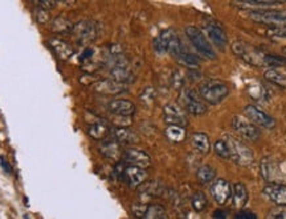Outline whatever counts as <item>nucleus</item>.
Returning a JSON list of instances; mask_svg holds the SVG:
<instances>
[{
  "label": "nucleus",
  "mask_w": 286,
  "mask_h": 219,
  "mask_svg": "<svg viewBox=\"0 0 286 219\" xmlns=\"http://www.w3.org/2000/svg\"><path fill=\"white\" fill-rule=\"evenodd\" d=\"M232 51L233 53L237 54L238 57L242 58L247 64L252 65V66H267V58L269 53L253 48L248 42L240 41V40L235 41L232 44Z\"/></svg>",
  "instance_id": "1"
},
{
  "label": "nucleus",
  "mask_w": 286,
  "mask_h": 219,
  "mask_svg": "<svg viewBox=\"0 0 286 219\" xmlns=\"http://www.w3.org/2000/svg\"><path fill=\"white\" fill-rule=\"evenodd\" d=\"M228 86L220 81H210L203 83L199 89V95L203 101L208 102L211 105H217L228 96Z\"/></svg>",
  "instance_id": "2"
},
{
  "label": "nucleus",
  "mask_w": 286,
  "mask_h": 219,
  "mask_svg": "<svg viewBox=\"0 0 286 219\" xmlns=\"http://www.w3.org/2000/svg\"><path fill=\"white\" fill-rule=\"evenodd\" d=\"M186 35H187L191 44L194 45V48L196 49L201 56H204L206 58H210V60H213V58L216 57V53L213 51L212 45L210 44L208 38L206 37V35L201 32L200 29L196 28V27L188 26L186 27Z\"/></svg>",
  "instance_id": "3"
},
{
  "label": "nucleus",
  "mask_w": 286,
  "mask_h": 219,
  "mask_svg": "<svg viewBox=\"0 0 286 219\" xmlns=\"http://www.w3.org/2000/svg\"><path fill=\"white\" fill-rule=\"evenodd\" d=\"M227 143L229 145V153H231V160L241 166H249L253 162L254 156L253 152L249 150L248 147L242 144L240 140H236L231 136H226Z\"/></svg>",
  "instance_id": "4"
},
{
  "label": "nucleus",
  "mask_w": 286,
  "mask_h": 219,
  "mask_svg": "<svg viewBox=\"0 0 286 219\" xmlns=\"http://www.w3.org/2000/svg\"><path fill=\"white\" fill-rule=\"evenodd\" d=\"M253 21L264 24V26L277 27V28H286V10L283 11H252L249 13Z\"/></svg>",
  "instance_id": "5"
},
{
  "label": "nucleus",
  "mask_w": 286,
  "mask_h": 219,
  "mask_svg": "<svg viewBox=\"0 0 286 219\" xmlns=\"http://www.w3.org/2000/svg\"><path fill=\"white\" fill-rule=\"evenodd\" d=\"M97 33L98 31H97L95 22L89 21V20L74 24L73 31H72V35H74V38L79 45H88L94 41L97 38Z\"/></svg>",
  "instance_id": "6"
},
{
  "label": "nucleus",
  "mask_w": 286,
  "mask_h": 219,
  "mask_svg": "<svg viewBox=\"0 0 286 219\" xmlns=\"http://www.w3.org/2000/svg\"><path fill=\"white\" fill-rule=\"evenodd\" d=\"M181 102L183 107L192 115H203L207 111V106L200 99V95H197L194 90H183L181 92Z\"/></svg>",
  "instance_id": "7"
},
{
  "label": "nucleus",
  "mask_w": 286,
  "mask_h": 219,
  "mask_svg": "<svg viewBox=\"0 0 286 219\" xmlns=\"http://www.w3.org/2000/svg\"><path fill=\"white\" fill-rule=\"evenodd\" d=\"M244 115L248 118V120L251 123H253L254 126H260L262 128L267 130H272L276 126V121L272 116H269L268 114H265L264 111H261L260 108H257L256 106H247L244 108Z\"/></svg>",
  "instance_id": "8"
},
{
  "label": "nucleus",
  "mask_w": 286,
  "mask_h": 219,
  "mask_svg": "<svg viewBox=\"0 0 286 219\" xmlns=\"http://www.w3.org/2000/svg\"><path fill=\"white\" fill-rule=\"evenodd\" d=\"M232 127L236 134H238L245 140L254 141L260 137V131L257 130V127L247 119L241 118V116H235L232 119Z\"/></svg>",
  "instance_id": "9"
},
{
  "label": "nucleus",
  "mask_w": 286,
  "mask_h": 219,
  "mask_svg": "<svg viewBox=\"0 0 286 219\" xmlns=\"http://www.w3.org/2000/svg\"><path fill=\"white\" fill-rule=\"evenodd\" d=\"M122 160L125 164L130 166H138V168L146 169L151 165V159L146 152L137 148H129L122 153Z\"/></svg>",
  "instance_id": "10"
},
{
  "label": "nucleus",
  "mask_w": 286,
  "mask_h": 219,
  "mask_svg": "<svg viewBox=\"0 0 286 219\" xmlns=\"http://www.w3.org/2000/svg\"><path fill=\"white\" fill-rule=\"evenodd\" d=\"M122 181L130 187H139L143 182L146 181L147 172L146 169L138 168V166H125L119 177Z\"/></svg>",
  "instance_id": "11"
},
{
  "label": "nucleus",
  "mask_w": 286,
  "mask_h": 219,
  "mask_svg": "<svg viewBox=\"0 0 286 219\" xmlns=\"http://www.w3.org/2000/svg\"><path fill=\"white\" fill-rule=\"evenodd\" d=\"M163 114H165L166 123H169V126H180V127L187 126V116H186L185 110L180 106L169 103L163 108Z\"/></svg>",
  "instance_id": "12"
},
{
  "label": "nucleus",
  "mask_w": 286,
  "mask_h": 219,
  "mask_svg": "<svg viewBox=\"0 0 286 219\" xmlns=\"http://www.w3.org/2000/svg\"><path fill=\"white\" fill-rule=\"evenodd\" d=\"M207 29V35H208V38L213 44L216 45L217 48L224 49L227 46V42H228V37H227V33L224 31L221 26L219 22L216 21H211L208 22L206 26Z\"/></svg>",
  "instance_id": "13"
},
{
  "label": "nucleus",
  "mask_w": 286,
  "mask_h": 219,
  "mask_svg": "<svg viewBox=\"0 0 286 219\" xmlns=\"http://www.w3.org/2000/svg\"><path fill=\"white\" fill-rule=\"evenodd\" d=\"M108 110L114 114L115 116H124V118H130L131 115L135 112V106L133 102L126 101V99H113L108 103Z\"/></svg>",
  "instance_id": "14"
},
{
  "label": "nucleus",
  "mask_w": 286,
  "mask_h": 219,
  "mask_svg": "<svg viewBox=\"0 0 286 219\" xmlns=\"http://www.w3.org/2000/svg\"><path fill=\"white\" fill-rule=\"evenodd\" d=\"M211 194H212L213 200L216 201L219 205H224L227 201L229 200L231 197V185L227 180H222V178H219L216 181L213 182L212 186H211Z\"/></svg>",
  "instance_id": "15"
},
{
  "label": "nucleus",
  "mask_w": 286,
  "mask_h": 219,
  "mask_svg": "<svg viewBox=\"0 0 286 219\" xmlns=\"http://www.w3.org/2000/svg\"><path fill=\"white\" fill-rule=\"evenodd\" d=\"M264 194L277 206H286V185L270 184L264 187Z\"/></svg>",
  "instance_id": "16"
},
{
  "label": "nucleus",
  "mask_w": 286,
  "mask_h": 219,
  "mask_svg": "<svg viewBox=\"0 0 286 219\" xmlns=\"http://www.w3.org/2000/svg\"><path fill=\"white\" fill-rule=\"evenodd\" d=\"M95 91L102 92V94H109V95H115V94H121V92L126 91V87L122 83H118L113 80H105L95 82L93 85Z\"/></svg>",
  "instance_id": "17"
},
{
  "label": "nucleus",
  "mask_w": 286,
  "mask_h": 219,
  "mask_svg": "<svg viewBox=\"0 0 286 219\" xmlns=\"http://www.w3.org/2000/svg\"><path fill=\"white\" fill-rule=\"evenodd\" d=\"M110 135L115 143L118 144H134L138 141V136L135 132L127 127H117L110 131Z\"/></svg>",
  "instance_id": "18"
},
{
  "label": "nucleus",
  "mask_w": 286,
  "mask_h": 219,
  "mask_svg": "<svg viewBox=\"0 0 286 219\" xmlns=\"http://www.w3.org/2000/svg\"><path fill=\"white\" fill-rule=\"evenodd\" d=\"M49 45H51V48L53 49L54 53L57 54L60 60H69L74 53L72 45L61 40V38H52L51 41H49Z\"/></svg>",
  "instance_id": "19"
},
{
  "label": "nucleus",
  "mask_w": 286,
  "mask_h": 219,
  "mask_svg": "<svg viewBox=\"0 0 286 219\" xmlns=\"http://www.w3.org/2000/svg\"><path fill=\"white\" fill-rule=\"evenodd\" d=\"M191 145L196 152L201 155H207L211 150V141L210 137L207 136L203 132H196L191 136Z\"/></svg>",
  "instance_id": "20"
},
{
  "label": "nucleus",
  "mask_w": 286,
  "mask_h": 219,
  "mask_svg": "<svg viewBox=\"0 0 286 219\" xmlns=\"http://www.w3.org/2000/svg\"><path fill=\"white\" fill-rule=\"evenodd\" d=\"M248 201V190L241 182H236L232 187V205L236 209H241Z\"/></svg>",
  "instance_id": "21"
},
{
  "label": "nucleus",
  "mask_w": 286,
  "mask_h": 219,
  "mask_svg": "<svg viewBox=\"0 0 286 219\" xmlns=\"http://www.w3.org/2000/svg\"><path fill=\"white\" fill-rule=\"evenodd\" d=\"M99 152L110 160H118L119 157H122L119 144L115 143L114 140H106V141H104L99 145Z\"/></svg>",
  "instance_id": "22"
},
{
  "label": "nucleus",
  "mask_w": 286,
  "mask_h": 219,
  "mask_svg": "<svg viewBox=\"0 0 286 219\" xmlns=\"http://www.w3.org/2000/svg\"><path fill=\"white\" fill-rule=\"evenodd\" d=\"M174 33L175 32L172 29H166V31H163V32L154 40V49H155L159 54L167 53V52H169V45Z\"/></svg>",
  "instance_id": "23"
},
{
  "label": "nucleus",
  "mask_w": 286,
  "mask_h": 219,
  "mask_svg": "<svg viewBox=\"0 0 286 219\" xmlns=\"http://www.w3.org/2000/svg\"><path fill=\"white\" fill-rule=\"evenodd\" d=\"M166 136L172 143H181L186 139V130L180 126H169L166 128Z\"/></svg>",
  "instance_id": "24"
},
{
  "label": "nucleus",
  "mask_w": 286,
  "mask_h": 219,
  "mask_svg": "<svg viewBox=\"0 0 286 219\" xmlns=\"http://www.w3.org/2000/svg\"><path fill=\"white\" fill-rule=\"evenodd\" d=\"M73 27H74L73 22L69 21V20L65 19V17H57V19H54L53 22H52V29H53L54 32L63 33V35L64 33H65V35L72 33Z\"/></svg>",
  "instance_id": "25"
},
{
  "label": "nucleus",
  "mask_w": 286,
  "mask_h": 219,
  "mask_svg": "<svg viewBox=\"0 0 286 219\" xmlns=\"http://www.w3.org/2000/svg\"><path fill=\"white\" fill-rule=\"evenodd\" d=\"M196 177L200 184H210L216 177V171L208 165L200 166L196 172Z\"/></svg>",
  "instance_id": "26"
},
{
  "label": "nucleus",
  "mask_w": 286,
  "mask_h": 219,
  "mask_svg": "<svg viewBox=\"0 0 286 219\" xmlns=\"http://www.w3.org/2000/svg\"><path fill=\"white\" fill-rule=\"evenodd\" d=\"M109 132H110V131L108 130V127H106L105 124L99 123V121L92 124V126L89 127V130H88L89 136H92L93 139L95 140H104L106 136H108Z\"/></svg>",
  "instance_id": "27"
},
{
  "label": "nucleus",
  "mask_w": 286,
  "mask_h": 219,
  "mask_svg": "<svg viewBox=\"0 0 286 219\" xmlns=\"http://www.w3.org/2000/svg\"><path fill=\"white\" fill-rule=\"evenodd\" d=\"M265 78L281 87H286V74L277 69H270L265 73Z\"/></svg>",
  "instance_id": "28"
},
{
  "label": "nucleus",
  "mask_w": 286,
  "mask_h": 219,
  "mask_svg": "<svg viewBox=\"0 0 286 219\" xmlns=\"http://www.w3.org/2000/svg\"><path fill=\"white\" fill-rule=\"evenodd\" d=\"M191 203H192V207H194V210L197 211V213L204 211V210L207 209V206H208V201H207L206 194L201 193V191H196V193L192 196Z\"/></svg>",
  "instance_id": "29"
},
{
  "label": "nucleus",
  "mask_w": 286,
  "mask_h": 219,
  "mask_svg": "<svg viewBox=\"0 0 286 219\" xmlns=\"http://www.w3.org/2000/svg\"><path fill=\"white\" fill-rule=\"evenodd\" d=\"M143 219H169L166 210L159 205H151L146 211V215Z\"/></svg>",
  "instance_id": "30"
},
{
  "label": "nucleus",
  "mask_w": 286,
  "mask_h": 219,
  "mask_svg": "<svg viewBox=\"0 0 286 219\" xmlns=\"http://www.w3.org/2000/svg\"><path fill=\"white\" fill-rule=\"evenodd\" d=\"M176 58L180 61L181 64L186 65V66H188V67H197L199 66V64H200L199 58H197L196 56H194V54H191L190 52H187L186 49L181 52V53L179 54Z\"/></svg>",
  "instance_id": "31"
},
{
  "label": "nucleus",
  "mask_w": 286,
  "mask_h": 219,
  "mask_svg": "<svg viewBox=\"0 0 286 219\" xmlns=\"http://www.w3.org/2000/svg\"><path fill=\"white\" fill-rule=\"evenodd\" d=\"M215 153H216L219 157H221V159H231V153H229V145L228 143H227L226 137L224 139H219L215 143Z\"/></svg>",
  "instance_id": "32"
},
{
  "label": "nucleus",
  "mask_w": 286,
  "mask_h": 219,
  "mask_svg": "<svg viewBox=\"0 0 286 219\" xmlns=\"http://www.w3.org/2000/svg\"><path fill=\"white\" fill-rule=\"evenodd\" d=\"M236 4H244V6H253V7H261V8H268V7L278 6L282 2H276V0H262V2H254V0H245V2H235Z\"/></svg>",
  "instance_id": "33"
},
{
  "label": "nucleus",
  "mask_w": 286,
  "mask_h": 219,
  "mask_svg": "<svg viewBox=\"0 0 286 219\" xmlns=\"http://www.w3.org/2000/svg\"><path fill=\"white\" fill-rule=\"evenodd\" d=\"M131 209H133L134 215L139 219H143L145 218V215H146V211H147V209H149V205H147L146 202H138V203H134Z\"/></svg>",
  "instance_id": "34"
},
{
  "label": "nucleus",
  "mask_w": 286,
  "mask_h": 219,
  "mask_svg": "<svg viewBox=\"0 0 286 219\" xmlns=\"http://www.w3.org/2000/svg\"><path fill=\"white\" fill-rule=\"evenodd\" d=\"M267 219H286V206H277L268 213Z\"/></svg>",
  "instance_id": "35"
},
{
  "label": "nucleus",
  "mask_w": 286,
  "mask_h": 219,
  "mask_svg": "<svg viewBox=\"0 0 286 219\" xmlns=\"http://www.w3.org/2000/svg\"><path fill=\"white\" fill-rule=\"evenodd\" d=\"M154 99H155V91H154L153 87H147V89L143 91L142 95H140V101H142L143 103H146V105H151L154 102Z\"/></svg>",
  "instance_id": "36"
},
{
  "label": "nucleus",
  "mask_w": 286,
  "mask_h": 219,
  "mask_svg": "<svg viewBox=\"0 0 286 219\" xmlns=\"http://www.w3.org/2000/svg\"><path fill=\"white\" fill-rule=\"evenodd\" d=\"M35 3H37V6L40 7V8H43V10L47 11V10H52V8H54L58 2H56V0H37V2H35Z\"/></svg>",
  "instance_id": "37"
},
{
  "label": "nucleus",
  "mask_w": 286,
  "mask_h": 219,
  "mask_svg": "<svg viewBox=\"0 0 286 219\" xmlns=\"http://www.w3.org/2000/svg\"><path fill=\"white\" fill-rule=\"evenodd\" d=\"M171 80L174 89H181V86H183V76H181L180 71H175Z\"/></svg>",
  "instance_id": "38"
},
{
  "label": "nucleus",
  "mask_w": 286,
  "mask_h": 219,
  "mask_svg": "<svg viewBox=\"0 0 286 219\" xmlns=\"http://www.w3.org/2000/svg\"><path fill=\"white\" fill-rule=\"evenodd\" d=\"M36 17H37V21L38 22H47L48 20H49V15L47 13V11L43 10V8H40V10L36 11Z\"/></svg>",
  "instance_id": "39"
},
{
  "label": "nucleus",
  "mask_w": 286,
  "mask_h": 219,
  "mask_svg": "<svg viewBox=\"0 0 286 219\" xmlns=\"http://www.w3.org/2000/svg\"><path fill=\"white\" fill-rule=\"evenodd\" d=\"M235 219H257V216H256L254 213H252V211L245 210V211H240V213L236 215Z\"/></svg>",
  "instance_id": "40"
},
{
  "label": "nucleus",
  "mask_w": 286,
  "mask_h": 219,
  "mask_svg": "<svg viewBox=\"0 0 286 219\" xmlns=\"http://www.w3.org/2000/svg\"><path fill=\"white\" fill-rule=\"evenodd\" d=\"M0 166L3 168V171L6 172V173H8V175H11L12 173V166L8 164V161H6V159H4L3 156L0 157Z\"/></svg>",
  "instance_id": "41"
},
{
  "label": "nucleus",
  "mask_w": 286,
  "mask_h": 219,
  "mask_svg": "<svg viewBox=\"0 0 286 219\" xmlns=\"http://www.w3.org/2000/svg\"><path fill=\"white\" fill-rule=\"evenodd\" d=\"M94 56V51L90 48H86L85 51L83 52V54H81V61H86V60H90V58Z\"/></svg>",
  "instance_id": "42"
},
{
  "label": "nucleus",
  "mask_w": 286,
  "mask_h": 219,
  "mask_svg": "<svg viewBox=\"0 0 286 219\" xmlns=\"http://www.w3.org/2000/svg\"><path fill=\"white\" fill-rule=\"evenodd\" d=\"M212 219H227L226 211H222V210H216V211L213 213Z\"/></svg>",
  "instance_id": "43"
},
{
  "label": "nucleus",
  "mask_w": 286,
  "mask_h": 219,
  "mask_svg": "<svg viewBox=\"0 0 286 219\" xmlns=\"http://www.w3.org/2000/svg\"><path fill=\"white\" fill-rule=\"evenodd\" d=\"M283 54H285V58H286V48H283Z\"/></svg>",
  "instance_id": "44"
}]
</instances>
